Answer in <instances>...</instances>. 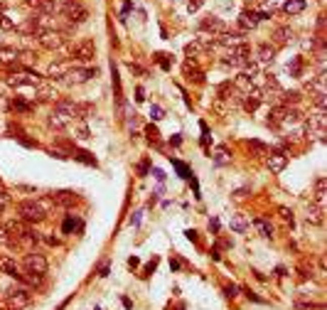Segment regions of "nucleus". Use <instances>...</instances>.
Instances as JSON below:
<instances>
[{
    "mask_svg": "<svg viewBox=\"0 0 327 310\" xmlns=\"http://www.w3.org/2000/svg\"><path fill=\"white\" fill-rule=\"evenodd\" d=\"M128 126H131V128H135V126H138V116H135V114H131V116H128Z\"/></svg>",
    "mask_w": 327,
    "mask_h": 310,
    "instance_id": "obj_53",
    "label": "nucleus"
},
{
    "mask_svg": "<svg viewBox=\"0 0 327 310\" xmlns=\"http://www.w3.org/2000/svg\"><path fill=\"white\" fill-rule=\"evenodd\" d=\"M22 269H25V273H35V276H44V273L49 271V264H47V259H44L42 253L32 251V253H27V256L22 259Z\"/></svg>",
    "mask_w": 327,
    "mask_h": 310,
    "instance_id": "obj_3",
    "label": "nucleus"
},
{
    "mask_svg": "<svg viewBox=\"0 0 327 310\" xmlns=\"http://www.w3.org/2000/svg\"><path fill=\"white\" fill-rule=\"evenodd\" d=\"M281 217H283L286 222H290V227H293V212H290V210H286V207H281Z\"/></svg>",
    "mask_w": 327,
    "mask_h": 310,
    "instance_id": "obj_44",
    "label": "nucleus"
},
{
    "mask_svg": "<svg viewBox=\"0 0 327 310\" xmlns=\"http://www.w3.org/2000/svg\"><path fill=\"white\" fill-rule=\"evenodd\" d=\"M108 271H111V266H108V261H103V264L98 266L96 276H98V278H106V276H108Z\"/></svg>",
    "mask_w": 327,
    "mask_h": 310,
    "instance_id": "obj_42",
    "label": "nucleus"
},
{
    "mask_svg": "<svg viewBox=\"0 0 327 310\" xmlns=\"http://www.w3.org/2000/svg\"><path fill=\"white\" fill-rule=\"evenodd\" d=\"M253 62H256L258 67H270V64L276 62V47H270V44H258Z\"/></svg>",
    "mask_w": 327,
    "mask_h": 310,
    "instance_id": "obj_11",
    "label": "nucleus"
},
{
    "mask_svg": "<svg viewBox=\"0 0 327 310\" xmlns=\"http://www.w3.org/2000/svg\"><path fill=\"white\" fill-rule=\"evenodd\" d=\"M96 55V44H94V39H81L79 44H74V49H72V62L77 59V62H91Z\"/></svg>",
    "mask_w": 327,
    "mask_h": 310,
    "instance_id": "obj_5",
    "label": "nucleus"
},
{
    "mask_svg": "<svg viewBox=\"0 0 327 310\" xmlns=\"http://www.w3.org/2000/svg\"><path fill=\"white\" fill-rule=\"evenodd\" d=\"M8 84L10 86H15V89H22V86H39L42 84V79L37 74H32V72H25V74H13V77H8Z\"/></svg>",
    "mask_w": 327,
    "mask_h": 310,
    "instance_id": "obj_9",
    "label": "nucleus"
},
{
    "mask_svg": "<svg viewBox=\"0 0 327 310\" xmlns=\"http://www.w3.org/2000/svg\"><path fill=\"white\" fill-rule=\"evenodd\" d=\"M62 15H64V20H67L69 25H81V22H86V18H89V10H86L84 3H81V5H77V8L64 10Z\"/></svg>",
    "mask_w": 327,
    "mask_h": 310,
    "instance_id": "obj_12",
    "label": "nucleus"
},
{
    "mask_svg": "<svg viewBox=\"0 0 327 310\" xmlns=\"http://www.w3.org/2000/svg\"><path fill=\"white\" fill-rule=\"evenodd\" d=\"M91 77H98V69H69V74H67V81L69 84H84V81H89Z\"/></svg>",
    "mask_w": 327,
    "mask_h": 310,
    "instance_id": "obj_15",
    "label": "nucleus"
},
{
    "mask_svg": "<svg viewBox=\"0 0 327 310\" xmlns=\"http://www.w3.org/2000/svg\"><path fill=\"white\" fill-rule=\"evenodd\" d=\"M148 165H150L148 160H143V163H138V175H140V177H143V175L148 173Z\"/></svg>",
    "mask_w": 327,
    "mask_h": 310,
    "instance_id": "obj_45",
    "label": "nucleus"
},
{
    "mask_svg": "<svg viewBox=\"0 0 327 310\" xmlns=\"http://www.w3.org/2000/svg\"><path fill=\"white\" fill-rule=\"evenodd\" d=\"M325 126H327L325 111L310 114V116L305 118V133H308V136H315L317 140H325Z\"/></svg>",
    "mask_w": 327,
    "mask_h": 310,
    "instance_id": "obj_2",
    "label": "nucleus"
},
{
    "mask_svg": "<svg viewBox=\"0 0 327 310\" xmlns=\"http://www.w3.org/2000/svg\"><path fill=\"white\" fill-rule=\"evenodd\" d=\"M199 30L202 32H212V37H216V35H224L227 32V25H224V20L222 18H204L202 22H199Z\"/></svg>",
    "mask_w": 327,
    "mask_h": 310,
    "instance_id": "obj_10",
    "label": "nucleus"
},
{
    "mask_svg": "<svg viewBox=\"0 0 327 310\" xmlns=\"http://www.w3.org/2000/svg\"><path fill=\"white\" fill-rule=\"evenodd\" d=\"M8 202H10V197H8L5 192H0V212H3V210L8 207Z\"/></svg>",
    "mask_w": 327,
    "mask_h": 310,
    "instance_id": "obj_46",
    "label": "nucleus"
},
{
    "mask_svg": "<svg viewBox=\"0 0 327 310\" xmlns=\"http://www.w3.org/2000/svg\"><path fill=\"white\" fill-rule=\"evenodd\" d=\"M150 116H153V121H162V118H165V111H162L160 106H150Z\"/></svg>",
    "mask_w": 327,
    "mask_h": 310,
    "instance_id": "obj_41",
    "label": "nucleus"
},
{
    "mask_svg": "<svg viewBox=\"0 0 327 310\" xmlns=\"http://www.w3.org/2000/svg\"><path fill=\"white\" fill-rule=\"evenodd\" d=\"M49 199H52L54 204H59V207H72V204L79 202L77 192H72V190H57V192L49 194Z\"/></svg>",
    "mask_w": 327,
    "mask_h": 310,
    "instance_id": "obj_14",
    "label": "nucleus"
},
{
    "mask_svg": "<svg viewBox=\"0 0 327 310\" xmlns=\"http://www.w3.org/2000/svg\"><path fill=\"white\" fill-rule=\"evenodd\" d=\"M10 109H13V111H18V114H30L35 106H32V104H27V101H22V98H13V101H10Z\"/></svg>",
    "mask_w": 327,
    "mask_h": 310,
    "instance_id": "obj_30",
    "label": "nucleus"
},
{
    "mask_svg": "<svg viewBox=\"0 0 327 310\" xmlns=\"http://www.w3.org/2000/svg\"><path fill=\"white\" fill-rule=\"evenodd\" d=\"M308 91L312 96H320V94H325V72H320L317 77H310L308 79Z\"/></svg>",
    "mask_w": 327,
    "mask_h": 310,
    "instance_id": "obj_19",
    "label": "nucleus"
},
{
    "mask_svg": "<svg viewBox=\"0 0 327 310\" xmlns=\"http://www.w3.org/2000/svg\"><path fill=\"white\" fill-rule=\"evenodd\" d=\"M62 229H64V234H72L74 229H81V222H79L74 214H67V219H64V227H62Z\"/></svg>",
    "mask_w": 327,
    "mask_h": 310,
    "instance_id": "obj_31",
    "label": "nucleus"
},
{
    "mask_svg": "<svg viewBox=\"0 0 327 310\" xmlns=\"http://www.w3.org/2000/svg\"><path fill=\"white\" fill-rule=\"evenodd\" d=\"M3 10H5V3H3V0H0V13H3Z\"/></svg>",
    "mask_w": 327,
    "mask_h": 310,
    "instance_id": "obj_61",
    "label": "nucleus"
},
{
    "mask_svg": "<svg viewBox=\"0 0 327 310\" xmlns=\"http://www.w3.org/2000/svg\"><path fill=\"white\" fill-rule=\"evenodd\" d=\"M47 244H52V246H57L59 239H54V236H47Z\"/></svg>",
    "mask_w": 327,
    "mask_h": 310,
    "instance_id": "obj_59",
    "label": "nucleus"
},
{
    "mask_svg": "<svg viewBox=\"0 0 327 310\" xmlns=\"http://www.w3.org/2000/svg\"><path fill=\"white\" fill-rule=\"evenodd\" d=\"M253 227L258 229V234H261V236H266V239H270V236H273V227H270V222H266L263 217H256V219H253Z\"/></svg>",
    "mask_w": 327,
    "mask_h": 310,
    "instance_id": "obj_26",
    "label": "nucleus"
},
{
    "mask_svg": "<svg viewBox=\"0 0 327 310\" xmlns=\"http://www.w3.org/2000/svg\"><path fill=\"white\" fill-rule=\"evenodd\" d=\"M300 67H303V59H293V64H288V72L293 77H300Z\"/></svg>",
    "mask_w": 327,
    "mask_h": 310,
    "instance_id": "obj_37",
    "label": "nucleus"
},
{
    "mask_svg": "<svg viewBox=\"0 0 327 310\" xmlns=\"http://www.w3.org/2000/svg\"><path fill=\"white\" fill-rule=\"evenodd\" d=\"M258 22H261V18H258V13H253V10H244V13L239 15V27H241L244 32L256 30V27H258Z\"/></svg>",
    "mask_w": 327,
    "mask_h": 310,
    "instance_id": "obj_17",
    "label": "nucleus"
},
{
    "mask_svg": "<svg viewBox=\"0 0 327 310\" xmlns=\"http://www.w3.org/2000/svg\"><path fill=\"white\" fill-rule=\"evenodd\" d=\"M153 175H155V177H157V180H160V182H162V180H165V173H162V170H160V168H155V170H153Z\"/></svg>",
    "mask_w": 327,
    "mask_h": 310,
    "instance_id": "obj_56",
    "label": "nucleus"
},
{
    "mask_svg": "<svg viewBox=\"0 0 327 310\" xmlns=\"http://www.w3.org/2000/svg\"><path fill=\"white\" fill-rule=\"evenodd\" d=\"M145 133H148V138H150V143H160V133H157V128H155V126H148V128H145Z\"/></svg>",
    "mask_w": 327,
    "mask_h": 310,
    "instance_id": "obj_40",
    "label": "nucleus"
},
{
    "mask_svg": "<svg viewBox=\"0 0 327 310\" xmlns=\"http://www.w3.org/2000/svg\"><path fill=\"white\" fill-rule=\"evenodd\" d=\"M187 239H190V241H199V236H197V232H194V229H187Z\"/></svg>",
    "mask_w": 327,
    "mask_h": 310,
    "instance_id": "obj_50",
    "label": "nucleus"
},
{
    "mask_svg": "<svg viewBox=\"0 0 327 310\" xmlns=\"http://www.w3.org/2000/svg\"><path fill=\"white\" fill-rule=\"evenodd\" d=\"M138 264H140V261H138L135 256H131V259H128V269H138Z\"/></svg>",
    "mask_w": 327,
    "mask_h": 310,
    "instance_id": "obj_55",
    "label": "nucleus"
},
{
    "mask_svg": "<svg viewBox=\"0 0 327 310\" xmlns=\"http://www.w3.org/2000/svg\"><path fill=\"white\" fill-rule=\"evenodd\" d=\"M170 143H173V145H180V143H182V138L175 136V138H170Z\"/></svg>",
    "mask_w": 327,
    "mask_h": 310,
    "instance_id": "obj_60",
    "label": "nucleus"
},
{
    "mask_svg": "<svg viewBox=\"0 0 327 310\" xmlns=\"http://www.w3.org/2000/svg\"><path fill=\"white\" fill-rule=\"evenodd\" d=\"M283 10H286L288 15H298V13L305 10V0H286V3H283Z\"/></svg>",
    "mask_w": 327,
    "mask_h": 310,
    "instance_id": "obj_27",
    "label": "nucleus"
},
{
    "mask_svg": "<svg viewBox=\"0 0 327 310\" xmlns=\"http://www.w3.org/2000/svg\"><path fill=\"white\" fill-rule=\"evenodd\" d=\"M219 42L227 47V49H234V47H239V44H244L246 42V37H244V32H224L222 37H219Z\"/></svg>",
    "mask_w": 327,
    "mask_h": 310,
    "instance_id": "obj_21",
    "label": "nucleus"
},
{
    "mask_svg": "<svg viewBox=\"0 0 327 310\" xmlns=\"http://www.w3.org/2000/svg\"><path fill=\"white\" fill-rule=\"evenodd\" d=\"M182 69H185V77L190 79V81H197V84H202V81H204V74H202V72L197 69V64H194V59H187Z\"/></svg>",
    "mask_w": 327,
    "mask_h": 310,
    "instance_id": "obj_22",
    "label": "nucleus"
},
{
    "mask_svg": "<svg viewBox=\"0 0 327 310\" xmlns=\"http://www.w3.org/2000/svg\"><path fill=\"white\" fill-rule=\"evenodd\" d=\"M155 62H157L162 69H170V59H168V55H162V52H157V55H155Z\"/></svg>",
    "mask_w": 327,
    "mask_h": 310,
    "instance_id": "obj_39",
    "label": "nucleus"
},
{
    "mask_svg": "<svg viewBox=\"0 0 327 310\" xmlns=\"http://www.w3.org/2000/svg\"><path fill=\"white\" fill-rule=\"evenodd\" d=\"M8 295V308L10 310H25L30 303H32V295H30V291L27 288H13V291L5 293Z\"/></svg>",
    "mask_w": 327,
    "mask_h": 310,
    "instance_id": "obj_4",
    "label": "nucleus"
},
{
    "mask_svg": "<svg viewBox=\"0 0 327 310\" xmlns=\"http://www.w3.org/2000/svg\"><path fill=\"white\" fill-rule=\"evenodd\" d=\"M69 69H72V62H52L47 74H49L52 79H64L67 74H69Z\"/></svg>",
    "mask_w": 327,
    "mask_h": 310,
    "instance_id": "obj_20",
    "label": "nucleus"
},
{
    "mask_svg": "<svg viewBox=\"0 0 327 310\" xmlns=\"http://www.w3.org/2000/svg\"><path fill=\"white\" fill-rule=\"evenodd\" d=\"M72 155H74L77 160H81V163H86V165H94V168L98 165V160L89 153V150H77V148H74V150H72Z\"/></svg>",
    "mask_w": 327,
    "mask_h": 310,
    "instance_id": "obj_29",
    "label": "nucleus"
},
{
    "mask_svg": "<svg viewBox=\"0 0 327 310\" xmlns=\"http://www.w3.org/2000/svg\"><path fill=\"white\" fill-rule=\"evenodd\" d=\"M170 160H173V165L175 168H177V173H180V177H190V168H187V165H185V163H182V160H175L173 155H170Z\"/></svg>",
    "mask_w": 327,
    "mask_h": 310,
    "instance_id": "obj_36",
    "label": "nucleus"
},
{
    "mask_svg": "<svg viewBox=\"0 0 327 310\" xmlns=\"http://www.w3.org/2000/svg\"><path fill=\"white\" fill-rule=\"evenodd\" d=\"M315 47V39L310 37V39H303V49H312Z\"/></svg>",
    "mask_w": 327,
    "mask_h": 310,
    "instance_id": "obj_51",
    "label": "nucleus"
},
{
    "mask_svg": "<svg viewBox=\"0 0 327 310\" xmlns=\"http://www.w3.org/2000/svg\"><path fill=\"white\" fill-rule=\"evenodd\" d=\"M283 3H286V0H263V8H261V10H266V13L273 15V10L283 8Z\"/></svg>",
    "mask_w": 327,
    "mask_h": 310,
    "instance_id": "obj_34",
    "label": "nucleus"
},
{
    "mask_svg": "<svg viewBox=\"0 0 327 310\" xmlns=\"http://www.w3.org/2000/svg\"><path fill=\"white\" fill-rule=\"evenodd\" d=\"M72 121L74 118L69 116V114H64V111H59V109H52V114H49V126L57 128V131H64Z\"/></svg>",
    "mask_w": 327,
    "mask_h": 310,
    "instance_id": "obj_18",
    "label": "nucleus"
},
{
    "mask_svg": "<svg viewBox=\"0 0 327 310\" xmlns=\"http://www.w3.org/2000/svg\"><path fill=\"white\" fill-rule=\"evenodd\" d=\"M15 27V20H10L8 15H0V30H13Z\"/></svg>",
    "mask_w": 327,
    "mask_h": 310,
    "instance_id": "obj_38",
    "label": "nucleus"
},
{
    "mask_svg": "<svg viewBox=\"0 0 327 310\" xmlns=\"http://www.w3.org/2000/svg\"><path fill=\"white\" fill-rule=\"evenodd\" d=\"M239 291H241L239 286H234V283H227V286H224V298H227V300H234V298H239Z\"/></svg>",
    "mask_w": 327,
    "mask_h": 310,
    "instance_id": "obj_35",
    "label": "nucleus"
},
{
    "mask_svg": "<svg viewBox=\"0 0 327 310\" xmlns=\"http://www.w3.org/2000/svg\"><path fill=\"white\" fill-rule=\"evenodd\" d=\"M79 138H91V133H89V128H86L84 123L79 126Z\"/></svg>",
    "mask_w": 327,
    "mask_h": 310,
    "instance_id": "obj_49",
    "label": "nucleus"
},
{
    "mask_svg": "<svg viewBox=\"0 0 327 310\" xmlns=\"http://www.w3.org/2000/svg\"><path fill=\"white\" fill-rule=\"evenodd\" d=\"M121 303H123V308H126V310H133V300H131L128 295H123V298H121Z\"/></svg>",
    "mask_w": 327,
    "mask_h": 310,
    "instance_id": "obj_48",
    "label": "nucleus"
},
{
    "mask_svg": "<svg viewBox=\"0 0 327 310\" xmlns=\"http://www.w3.org/2000/svg\"><path fill=\"white\" fill-rule=\"evenodd\" d=\"M270 39L276 42V47H283V44H290L295 39V32H293V27H288V25H278V27H273Z\"/></svg>",
    "mask_w": 327,
    "mask_h": 310,
    "instance_id": "obj_8",
    "label": "nucleus"
},
{
    "mask_svg": "<svg viewBox=\"0 0 327 310\" xmlns=\"http://www.w3.org/2000/svg\"><path fill=\"white\" fill-rule=\"evenodd\" d=\"M315 199H317V204L325 202V177H317V180H315Z\"/></svg>",
    "mask_w": 327,
    "mask_h": 310,
    "instance_id": "obj_33",
    "label": "nucleus"
},
{
    "mask_svg": "<svg viewBox=\"0 0 327 310\" xmlns=\"http://www.w3.org/2000/svg\"><path fill=\"white\" fill-rule=\"evenodd\" d=\"M10 109V104L5 101V96H0V111H8Z\"/></svg>",
    "mask_w": 327,
    "mask_h": 310,
    "instance_id": "obj_57",
    "label": "nucleus"
},
{
    "mask_svg": "<svg viewBox=\"0 0 327 310\" xmlns=\"http://www.w3.org/2000/svg\"><path fill=\"white\" fill-rule=\"evenodd\" d=\"M157 261H160V259H157V256H153V259H150V261L145 264V269H143V271L138 273V276H140L143 281H145V278H150V276L155 273V269H157Z\"/></svg>",
    "mask_w": 327,
    "mask_h": 310,
    "instance_id": "obj_32",
    "label": "nucleus"
},
{
    "mask_svg": "<svg viewBox=\"0 0 327 310\" xmlns=\"http://www.w3.org/2000/svg\"><path fill=\"white\" fill-rule=\"evenodd\" d=\"M39 39V44L44 47V49H59L62 44H64V35L62 32H57V30H49V32H39L37 35Z\"/></svg>",
    "mask_w": 327,
    "mask_h": 310,
    "instance_id": "obj_7",
    "label": "nucleus"
},
{
    "mask_svg": "<svg viewBox=\"0 0 327 310\" xmlns=\"http://www.w3.org/2000/svg\"><path fill=\"white\" fill-rule=\"evenodd\" d=\"M305 219H308V222H312V224H322V219H325V207H322V204H317V202H315V204H310Z\"/></svg>",
    "mask_w": 327,
    "mask_h": 310,
    "instance_id": "obj_23",
    "label": "nucleus"
},
{
    "mask_svg": "<svg viewBox=\"0 0 327 310\" xmlns=\"http://www.w3.org/2000/svg\"><path fill=\"white\" fill-rule=\"evenodd\" d=\"M266 165H268L270 173H283L286 165H288V155L286 153H268L266 155Z\"/></svg>",
    "mask_w": 327,
    "mask_h": 310,
    "instance_id": "obj_16",
    "label": "nucleus"
},
{
    "mask_svg": "<svg viewBox=\"0 0 327 310\" xmlns=\"http://www.w3.org/2000/svg\"><path fill=\"white\" fill-rule=\"evenodd\" d=\"M231 229L236 234H244L246 229H249V222H246V217L244 214H234L231 217Z\"/></svg>",
    "mask_w": 327,
    "mask_h": 310,
    "instance_id": "obj_28",
    "label": "nucleus"
},
{
    "mask_svg": "<svg viewBox=\"0 0 327 310\" xmlns=\"http://www.w3.org/2000/svg\"><path fill=\"white\" fill-rule=\"evenodd\" d=\"M212 160H214V165L216 168H224V165H229L231 163V155H229V150L227 148H216L212 153Z\"/></svg>",
    "mask_w": 327,
    "mask_h": 310,
    "instance_id": "obj_25",
    "label": "nucleus"
},
{
    "mask_svg": "<svg viewBox=\"0 0 327 310\" xmlns=\"http://www.w3.org/2000/svg\"><path fill=\"white\" fill-rule=\"evenodd\" d=\"M18 214L20 219L27 222V224H39V222L47 219V207L39 199H25V202L18 204Z\"/></svg>",
    "mask_w": 327,
    "mask_h": 310,
    "instance_id": "obj_1",
    "label": "nucleus"
},
{
    "mask_svg": "<svg viewBox=\"0 0 327 310\" xmlns=\"http://www.w3.org/2000/svg\"><path fill=\"white\" fill-rule=\"evenodd\" d=\"M0 271L5 273V276H10V278H15V281H20V283H25V276L20 273L18 264L10 256H0Z\"/></svg>",
    "mask_w": 327,
    "mask_h": 310,
    "instance_id": "obj_13",
    "label": "nucleus"
},
{
    "mask_svg": "<svg viewBox=\"0 0 327 310\" xmlns=\"http://www.w3.org/2000/svg\"><path fill=\"white\" fill-rule=\"evenodd\" d=\"M180 266H182V261L173 256V259H170V269H173V273H175V271H180Z\"/></svg>",
    "mask_w": 327,
    "mask_h": 310,
    "instance_id": "obj_47",
    "label": "nucleus"
},
{
    "mask_svg": "<svg viewBox=\"0 0 327 310\" xmlns=\"http://www.w3.org/2000/svg\"><path fill=\"white\" fill-rule=\"evenodd\" d=\"M276 276H281V278H283V276H288V271H286V266H278V269H276Z\"/></svg>",
    "mask_w": 327,
    "mask_h": 310,
    "instance_id": "obj_58",
    "label": "nucleus"
},
{
    "mask_svg": "<svg viewBox=\"0 0 327 310\" xmlns=\"http://www.w3.org/2000/svg\"><path fill=\"white\" fill-rule=\"evenodd\" d=\"M25 5L30 10H35V15H57V0H25Z\"/></svg>",
    "mask_w": 327,
    "mask_h": 310,
    "instance_id": "obj_6",
    "label": "nucleus"
},
{
    "mask_svg": "<svg viewBox=\"0 0 327 310\" xmlns=\"http://www.w3.org/2000/svg\"><path fill=\"white\" fill-rule=\"evenodd\" d=\"M202 5H204V0H190V3H187V10H190V13H197Z\"/></svg>",
    "mask_w": 327,
    "mask_h": 310,
    "instance_id": "obj_43",
    "label": "nucleus"
},
{
    "mask_svg": "<svg viewBox=\"0 0 327 310\" xmlns=\"http://www.w3.org/2000/svg\"><path fill=\"white\" fill-rule=\"evenodd\" d=\"M140 217H143V212H135V217H131V224H133V227L140 224Z\"/></svg>",
    "mask_w": 327,
    "mask_h": 310,
    "instance_id": "obj_52",
    "label": "nucleus"
},
{
    "mask_svg": "<svg viewBox=\"0 0 327 310\" xmlns=\"http://www.w3.org/2000/svg\"><path fill=\"white\" fill-rule=\"evenodd\" d=\"M209 229H212V232H219V219H209Z\"/></svg>",
    "mask_w": 327,
    "mask_h": 310,
    "instance_id": "obj_54",
    "label": "nucleus"
},
{
    "mask_svg": "<svg viewBox=\"0 0 327 310\" xmlns=\"http://www.w3.org/2000/svg\"><path fill=\"white\" fill-rule=\"evenodd\" d=\"M20 57V52L15 47H0V64H5V67H10V64H15Z\"/></svg>",
    "mask_w": 327,
    "mask_h": 310,
    "instance_id": "obj_24",
    "label": "nucleus"
}]
</instances>
